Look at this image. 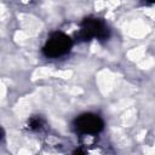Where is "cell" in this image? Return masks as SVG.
Returning a JSON list of instances; mask_svg holds the SVG:
<instances>
[{
  "instance_id": "cell-1",
  "label": "cell",
  "mask_w": 155,
  "mask_h": 155,
  "mask_svg": "<svg viewBox=\"0 0 155 155\" xmlns=\"http://www.w3.org/2000/svg\"><path fill=\"white\" fill-rule=\"evenodd\" d=\"M78 41H88L97 39L99 41L108 40L110 36V29L107 23L98 17H86L81 21L80 28L75 34Z\"/></svg>"
},
{
  "instance_id": "cell-2",
  "label": "cell",
  "mask_w": 155,
  "mask_h": 155,
  "mask_svg": "<svg viewBox=\"0 0 155 155\" xmlns=\"http://www.w3.org/2000/svg\"><path fill=\"white\" fill-rule=\"evenodd\" d=\"M73 47L70 36L62 31L52 33L42 46V54L47 58H58L67 54Z\"/></svg>"
},
{
  "instance_id": "cell-3",
  "label": "cell",
  "mask_w": 155,
  "mask_h": 155,
  "mask_svg": "<svg viewBox=\"0 0 155 155\" xmlns=\"http://www.w3.org/2000/svg\"><path fill=\"white\" fill-rule=\"evenodd\" d=\"M73 126L75 131L81 134H97L103 130L104 121L97 114L84 113L74 120Z\"/></svg>"
},
{
  "instance_id": "cell-4",
  "label": "cell",
  "mask_w": 155,
  "mask_h": 155,
  "mask_svg": "<svg viewBox=\"0 0 155 155\" xmlns=\"http://www.w3.org/2000/svg\"><path fill=\"white\" fill-rule=\"evenodd\" d=\"M28 125H29V128L30 130H33V131H40L44 127L45 122H44V120L40 116H33V117L29 119Z\"/></svg>"
},
{
  "instance_id": "cell-5",
  "label": "cell",
  "mask_w": 155,
  "mask_h": 155,
  "mask_svg": "<svg viewBox=\"0 0 155 155\" xmlns=\"http://www.w3.org/2000/svg\"><path fill=\"white\" fill-rule=\"evenodd\" d=\"M145 1H148V2H150V4H155V0H145Z\"/></svg>"
}]
</instances>
